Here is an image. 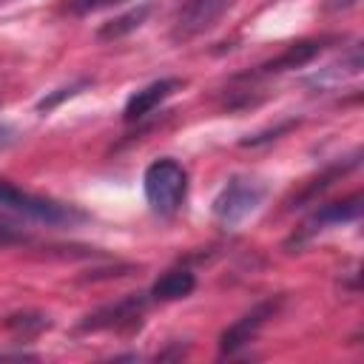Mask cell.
<instances>
[{"instance_id":"17","label":"cell","mask_w":364,"mask_h":364,"mask_svg":"<svg viewBox=\"0 0 364 364\" xmlns=\"http://www.w3.org/2000/svg\"><path fill=\"white\" fill-rule=\"evenodd\" d=\"M26 236L20 233V230H14L11 225H0V247H6V245H17V242H23Z\"/></svg>"},{"instance_id":"13","label":"cell","mask_w":364,"mask_h":364,"mask_svg":"<svg viewBox=\"0 0 364 364\" xmlns=\"http://www.w3.org/2000/svg\"><path fill=\"white\" fill-rule=\"evenodd\" d=\"M355 165H358V151H355L350 159H344V162H336V165H330V168H327L321 176H316V179H313V182H310V185H307V188H304V191H301V193L293 199V205L299 208L301 202H307V199H313L316 193L327 191V188H330V185H333L338 176H344V173H347V171H353Z\"/></svg>"},{"instance_id":"7","label":"cell","mask_w":364,"mask_h":364,"mask_svg":"<svg viewBox=\"0 0 364 364\" xmlns=\"http://www.w3.org/2000/svg\"><path fill=\"white\" fill-rule=\"evenodd\" d=\"M176 88H182V80H176V77H162V80H156V82H151V85L134 91V94L128 97L125 108H122V119H125V122H139L142 117H148L151 111H156Z\"/></svg>"},{"instance_id":"9","label":"cell","mask_w":364,"mask_h":364,"mask_svg":"<svg viewBox=\"0 0 364 364\" xmlns=\"http://www.w3.org/2000/svg\"><path fill=\"white\" fill-rule=\"evenodd\" d=\"M361 68H364L361 48H358V46H353L341 60H336V63H330V65L318 68L313 77H307V80H304V85H307V88H316V91H327V88L341 85L344 80L358 77V74H361Z\"/></svg>"},{"instance_id":"6","label":"cell","mask_w":364,"mask_h":364,"mask_svg":"<svg viewBox=\"0 0 364 364\" xmlns=\"http://www.w3.org/2000/svg\"><path fill=\"white\" fill-rule=\"evenodd\" d=\"M148 299L145 293H131L114 304H105L94 313H88L80 321V330H111V327H134L139 324V316L145 313Z\"/></svg>"},{"instance_id":"2","label":"cell","mask_w":364,"mask_h":364,"mask_svg":"<svg viewBox=\"0 0 364 364\" xmlns=\"http://www.w3.org/2000/svg\"><path fill=\"white\" fill-rule=\"evenodd\" d=\"M264 199V185L247 176H233L216 196H213V219L225 228H236L242 225L247 216H253L259 210Z\"/></svg>"},{"instance_id":"16","label":"cell","mask_w":364,"mask_h":364,"mask_svg":"<svg viewBox=\"0 0 364 364\" xmlns=\"http://www.w3.org/2000/svg\"><path fill=\"white\" fill-rule=\"evenodd\" d=\"M117 3H125V0H68V11L71 14H91V11L117 6Z\"/></svg>"},{"instance_id":"19","label":"cell","mask_w":364,"mask_h":364,"mask_svg":"<svg viewBox=\"0 0 364 364\" xmlns=\"http://www.w3.org/2000/svg\"><path fill=\"white\" fill-rule=\"evenodd\" d=\"M293 122H284V125H279V128H273L270 134H282V131H287ZM270 136H250V139H242V145H259V142H267Z\"/></svg>"},{"instance_id":"11","label":"cell","mask_w":364,"mask_h":364,"mask_svg":"<svg viewBox=\"0 0 364 364\" xmlns=\"http://www.w3.org/2000/svg\"><path fill=\"white\" fill-rule=\"evenodd\" d=\"M358 216H361V193H350L341 202H330L318 208L307 228L313 230L316 225H344V222H355Z\"/></svg>"},{"instance_id":"1","label":"cell","mask_w":364,"mask_h":364,"mask_svg":"<svg viewBox=\"0 0 364 364\" xmlns=\"http://www.w3.org/2000/svg\"><path fill=\"white\" fill-rule=\"evenodd\" d=\"M142 188L154 213L173 216L182 208L188 193V171L171 156L154 159L142 173Z\"/></svg>"},{"instance_id":"18","label":"cell","mask_w":364,"mask_h":364,"mask_svg":"<svg viewBox=\"0 0 364 364\" xmlns=\"http://www.w3.org/2000/svg\"><path fill=\"white\" fill-rule=\"evenodd\" d=\"M355 6H358V0H324V11H333V14L350 11V9H355Z\"/></svg>"},{"instance_id":"12","label":"cell","mask_w":364,"mask_h":364,"mask_svg":"<svg viewBox=\"0 0 364 364\" xmlns=\"http://www.w3.org/2000/svg\"><path fill=\"white\" fill-rule=\"evenodd\" d=\"M148 14H151V6L142 3V6H136V9H131V11H125V14H119V17L108 20V23H102V26L97 28V40H119V37L136 31V28L145 23Z\"/></svg>"},{"instance_id":"10","label":"cell","mask_w":364,"mask_h":364,"mask_svg":"<svg viewBox=\"0 0 364 364\" xmlns=\"http://www.w3.org/2000/svg\"><path fill=\"white\" fill-rule=\"evenodd\" d=\"M193 287H196V276L191 270L179 267V270H168L165 276H159L151 287V296L159 299V301H173V299L191 296Z\"/></svg>"},{"instance_id":"3","label":"cell","mask_w":364,"mask_h":364,"mask_svg":"<svg viewBox=\"0 0 364 364\" xmlns=\"http://www.w3.org/2000/svg\"><path fill=\"white\" fill-rule=\"evenodd\" d=\"M0 208H9L14 213H23V216L37 219V222H48V225H71V222L85 219L82 210L63 205V202H54V199H46V196L26 193L6 179H0Z\"/></svg>"},{"instance_id":"5","label":"cell","mask_w":364,"mask_h":364,"mask_svg":"<svg viewBox=\"0 0 364 364\" xmlns=\"http://www.w3.org/2000/svg\"><path fill=\"white\" fill-rule=\"evenodd\" d=\"M282 301H284L282 296L264 299V301H259L256 307H250L242 318H236L228 330H222V336H219V353H222V355H233V353H239L242 347H247V344L256 338V333L279 313Z\"/></svg>"},{"instance_id":"14","label":"cell","mask_w":364,"mask_h":364,"mask_svg":"<svg viewBox=\"0 0 364 364\" xmlns=\"http://www.w3.org/2000/svg\"><path fill=\"white\" fill-rule=\"evenodd\" d=\"M91 85V80H77V82H71V85H63V88H57V91H51V94H46L40 102H37V111L40 114H48V111H54L63 100H68V97H74V94H80L82 88H88Z\"/></svg>"},{"instance_id":"4","label":"cell","mask_w":364,"mask_h":364,"mask_svg":"<svg viewBox=\"0 0 364 364\" xmlns=\"http://www.w3.org/2000/svg\"><path fill=\"white\" fill-rule=\"evenodd\" d=\"M236 0H182L176 14H173L171 40L173 43H188V40L205 34L208 28H213L219 23V17Z\"/></svg>"},{"instance_id":"8","label":"cell","mask_w":364,"mask_h":364,"mask_svg":"<svg viewBox=\"0 0 364 364\" xmlns=\"http://www.w3.org/2000/svg\"><path fill=\"white\" fill-rule=\"evenodd\" d=\"M333 40L330 37H318V40H299V43H290L282 54H276L273 60L262 63L256 74H282V71H290V68H301L307 65L310 60H316Z\"/></svg>"},{"instance_id":"15","label":"cell","mask_w":364,"mask_h":364,"mask_svg":"<svg viewBox=\"0 0 364 364\" xmlns=\"http://www.w3.org/2000/svg\"><path fill=\"white\" fill-rule=\"evenodd\" d=\"M6 324H9V330H14V333L31 336V333L48 327V318H46V316H11Z\"/></svg>"}]
</instances>
